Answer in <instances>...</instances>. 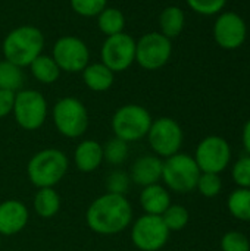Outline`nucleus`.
<instances>
[{
  "label": "nucleus",
  "instance_id": "nucleus-1",
  "mask_svg": "<svg viewBox=\"0 0 250 251\" xmlns=\"http://www.w3.org/2000/svg\"><path fill=\"white\" fill-rule=\"evenodd\" d=\"M85 222L99 235H116L133 222V207L125 196L106 193L87 209Z\"/></svg>",
  "mask_w": 250,
  "mask_h": 251
},
{
  "label": "nucleus",
  "instance_id": "nucleus-2",
  "mask_svg": "<svg viewBox=\"0 0 250 251\" xmlns=\"http://www.w3.org/2000/svg\"><path fill=\"white\" fill-rule=\"evenodd\" d=\"M44 35L34 25H21L6 34L1 43L3 57L19 68L29 63L43 53Z\"/></svg>",
  "mask_w": 250,
  "mask_h": 251
},
{
  "label": "nucleus",
  "instance_id": "nucleus-3",
  "mask_svg": "<svg viewBox=\"0 0 250 251\" xmlns=\"http://www.w3.org/2000/svg\"><path fill=\"white\" fill-rule=\"evenodd\" d=\"M69 168L66 154L57 149H44L37 151L27 165V175L37 188H55Z\"/></svg>",
  "mask_w": 250,
  "mask_h": 251
},
{
  "label": "nucleus",
  "instance_id": "nucleus-4",
  "mask_svg": "<svg viewBox=\"0 0 250 251\" xmlns=\"http://www.w3.org/2000/svg\"><path fill=\"white\" fill-rule=\"evenodd\" d=\"M152 122V115L146 107L130 103L115 110L112 116V131L116 138L134 143L147 135Z\"/></svg>",
  "mask_w": 250,
  "mask_h": 251
},
{
  "label": "nucleus",
  "instance_id": "nucleus-5",
  "mask_svg": "<svg viewBox=\"0 0 250 251\" xmlns=\"http://www.w3.org/2000/svg\"><path fill=\"white\" fill-rule=\"evenodd\" d=\"M200 174L194 157L186 153H177L164 160L162 181L175 193L186 194L196 190Z\"/></svg>",
  "mask_w": 250,
  "mask_h": 251
},
{
  "label": "nucleus",
  "instance_id": "nucleus-6",
  "mask_svg": "<svg viewBox=\"0 0 250 251\" xmlns=\"http://www.w3.org/2000/svg\"><path fill=\"white\" fill-rule=\"evenodd\" d=\"M53 124L57 132L66 138H78L88 128V112L77 97L59 99L52 110Z\"/></svg>",
  "mask_w": 250,
  "mask_h": 251
},
{
  "label": "nucleus",
  "instance_id": "nucleus-7",
  "mask_svg": "<svg viewBox=\"0 0 250 251\" xmlns=\"http://www.w3.org/2000/svg\"><path fill=\"white\" fill-rule=\"evenodd\" d=\"M13 118L16 124L25 131H35L41 128L47 119L49 107L46 97L31 88H22L15 94Z\"/></svg>",
  "mask_w": 250,
  "mask_h": 251
},
{
  "label": "nucleus",
  "instance_id": "nucleus-8",
  "mask_svg": "<svg viewBox=\"0 0 250 251\" xmlns=\"http://www.w3.org/2000/svg\"><path fill=\"white\" fill-rule=\"evenodd\" d=\"M172 54V43L161 32H147L136 41V62L146 71L164 68Z\"/></svg>",
  "mask_w": 250,
  "mask_h": 251
},
{
  "label": "nucleus",
  "instance_id": "nucleus-9",
  "mask_svg": "<svg viewBox=\"0 0 250 251\" xmlns=\"http://www.w3.org/2000/svg\"><path fill=\"white\" fill-rule=\"evenodd\" d=\"M149 146L158 157H171L180 153L184 134L180 124L172 118H158L152 122L147 132Z\"/></svg>",
  "mask_w": 250,
  "mask_h": 251
},
{
  "label": "nucleus",
  "instance_id": "nucleus-10",
  "mask_svg": "<svg viewBox=\"0 0 250 251\" xmlns=\"http://www.w3.org/2000/svg\"><path fill=\"white\" fill-rule=\"evenodd\" d=\"M52 57L62 72L78 74L90 63L88 46L78 37L63 35L57 38L52 49Z\"/></svg>",
  "mask_w": 250,
  "mask_h": 251
},
{
  "label": "nucleus",
  "instance_id": "nucleus-11",
  "mask_svg": "<svg viewBox=\"0 0 250 251\" xmlns=\"http://www.w3.org/2000/svg\"><path fill=\"white\" fill-rule=\"evenodd\" d=\"M169 229L161 216L143 215L131 226V241L140 251H159L169 238Z\"/></svg>",
  "mask_w": 250,
  "mask_h": 251
},
{
  "label": "nucleus",
  "instance_id": "nucleus-12",
  "mask_svg": "<svg viewBox=\"0 0 250 251\" xmlns=\"http://www.w3.org/2000/svg\"><path fill=\"white\" fill-rule=\"evenodd\" d=\"M100 59L113 74L127 71L136 62V40L127 32L106 37L100 49Z\"/></svg>",
  "mask_w": 250,
  "mask_h": 251
},
{
  "label": "nucleus",
  "instance_id": "nucleus-13",
  "mask_svg": "<svg viewBox=\"0 0 250 251\" xmlns=\"http://www.w3.org/2000/svg\"><path fill=\"white\" fill-rule=\"evenodd\" d=\"M194 160L200 172L208 174H221L227 169L231 160V149L227 140L218 135H209L203 138L194 154Z\"/></svg>",
  "mask_w": 250,
  "mask_h": 251
},
{
  "label": "nucleus",
  "instance_id": "nucleus-14",
  "mask_svg": "<svg viewBox=\"0 0 250 251\" xmlns=\"http://www.w3.org/2000/svg\"><path fill=\"white\" fill-rule=\"evenodd\" d=\"M248 37L245 19L236 12L221 13L214 24V38L221 49L236 50L243 46Z\"/></svg>",
  "mask_w": 250,
  "mask_h": 251
},
{
  "label": "nucleus",
  "instance_id": "nucleus-15",
  "mask_svg": "<svg viewBox=\"0 0 250 251\" xmlns=\"http://www.w3.org/2000/svg\"><path fill=\"white\" fill-rule=\"evenodd\" d=\"M29 221L27 206L19 200H4L0 203V235L10 237L19 234Z\"/></svg>",
  "mask_w": 250,
  "mask_h": 251
},
{
  "label": "nucleus",
  "instance_id": "nucleus-16",
  "mask_svg": "<svg viewBox=\"0 0 250 251\" xmlns=\"http://www.w3.org/2000/svg\"><path fill=\"white\" fill-rule=\"evenodd\" d=\"M162 166L164 160L156 154H144L137 157L130 171L131 182L143 188L147 185L159 184L162 179Z\"/></svg>",
  "mask_w": 250,
  "mask_h": 251
},
{
  "label": "nucleus",
  "instance_id": "nucleus-17",
  "mask_svg": "<svg viewBox=\"0 0 250 251\" xmlns=\"http://www.w3.org/2000/svg\"><path fill=\"white\" fill-rule=\"evenodd\" d=\"M103 162V146L94 140L81 141L74 151V163L80 172H94Z\"/></svg>",
  "mask_w": 250,
  "mask_h": 251
},
{
  "label": "nucleus",
  "instance_id": "nucleus-18",
  "mask_svg": "<svg viewBox=\"0 0 250 251\" xmlns=\"http://www.w3.org/2000/svg\"><path fill=\"white\" fill-rule=\"evenodd\" d=\"M139 201L146 215L162 216V213L171 206V196L164 185L153 184L141 190Z\"/></svg>",
  "mask_w": 250,
  "mask_h": 251
},
{
  "label": "nucleus",
  "instance_id": "nucleus-19",
  "mask_svg": "<svg viewBox=\"0 0 250 251\" xmlns=\"http://www.w3.org/2000/svg\"><path fill=\"white\" fill-rule=\"evenodd\" d=\"M85 87L94 93L108 91L115 81V74L102 62L88 63L81 72Z\"/></svg>",
  "mask_w": 250,
  "mask_h": 251
},
{
  "label": "nucleus",
  "instance_id": "nucleus-20",
  "mask_svg": "<svg viewBox=\"0 0 250 251\" xmlns=\"http://www.w3.org/2000/svg\"><path fill=\"white\" fill-rule=\"evenodd\" d=\"M186 25V15L184 10L178 6H167L161 15H159V28L161 34H164L167 38L172 40L178 37Z\"/></svg>",
  "mask_w": 250,
  "mask_h": 251
},
{
  "label": "nucleus",
  "instance_id": "nucleus-21",
  "mask_svg": "<svg viewBox=\"0 0 250 251\" xmlns=\"http://www.w3.org/2000/svg\"><path fill=\"white\" fill-rule=\"evenodd\" d=\"M29 71L31 75L41 84H55L59 76H60V69L57 66V63L55 62V59L52 57V54H44L41 53L40 56H37L31 63H29Z\"/></svg>",
  "mask_w": 250,
  "mask_h": 251
},
{
  "label": "nucleus",
  "instance_id": "nucleus-22",
  "mask_svg": "<svg viewBox=\"0 0 250 251\" xmlns=\"http://www.w3.org/2000/svg\"><path fill=\"white\" fill-rule=\"evenodd\" d=\"M32 206L40 218L50 219L60 210V197L55 188H38L34 196Z\"/></svg>",
  "mask_w": 250,
  "mask_h": 251
},
{
  "label": "nucleus",
  "instance_id": "nucleus-23",
  "mask_svg": "<svg viewBox=\"0 0 250 251\" xmlns=\"http://www.w3.org/2000/svg\"><path fill=\"white\" fill-rule=\"evenodd\" d=\"M97 28L105 37H111L119 32H124L125 16L122 10L113 6H106L97 16Z\"/></svg>",
  "mask_w": 250,
  "mask_h": 251
},
{
  "label": "nucleus",
  "instance_id": "nucleus-24",
  "mask_svg": "<svg viewBox=\"0 0 250 251\" xmlns=\"http://www.w3.org/2000/svg\"><path fill=\"white\" fill-rule=\"evenodd\" d=\"M24 85L22 68L3 59L0 60V90L18 93Z\"/></svg>",
  "mask_w": 250,
  "mask_h": 251
},
{
  "label": "nucleus",
  "instance_id": "nucleus-25",
  "mask_svg": "<svg viewBox=\"0 0 250 251\" xmlns=\"http://www.w3.org/2000/svg\"><path fill=\"white\" fill-rule=\"evenodd\" d=\"M227 206L231 216L243 222H250V188L234 190L228 196Z\"/></svg>",
  "mask_w": 250,
  "mask_h": 251
},
{
  "label": "nucleus",
  "instance_id": "nucleus-26",
  "mask_svg": "<svg viewBox=\"0 0 250 251\" xmlns=\"http://www.w3.org/2000/svg\"><path fill=\"white\" fill-rule=\"evenodd\" d=\"M128 153H130L128 143L116 137H113L103 146V160L112 166L122 165L128 157Z\"/></svg>",
  "mask_w": 250,
  "mask_h": 251
},
{
  "label": "nucleus",
  "instance_id": "nucleus-27",
  "mask_svg": "<svg viewBox=\"0 0 250 251\" xmlns=\"http://www.w3.org/2000/svg\"><path fill=\"white\" fill-rule=\"evenodd\" d=\"M162 221L167 225V228L169 229V232H177L181 231L187 226L190 215L189 210L184 206L180 204H172L162 213Z\"/></svg>",
  "mask_w": 250,
  "mask_h": 251
},
{
  "label": "nucleus",
  "instance_id": "nucleus-28",
  "mask_svg": "<svg viewBox=\"0 0 250 251\" xmlns=\"http://www.w3.org/2000/svg\"><path fill=\"white\" fill-rule=\"evenodd\" d=\"M131 185V178L127 172L121 171V169H115L112 172L108 174L106 179H105V187L106 191L111 194H119V196H125L127 191L130 190Z\"/></svg>",
  "mask_w": 250,
  "mask_h": 251
},
{
  "label": "nucleus",
  "instance_id": "nucleus-29",
  "mask_svg": "<svg viewBox=\"0 0 250 251\" xmlns=\"http://www.w3.org/2000/svg\"><path fill=\"white\" fill-rule=\"evenodd\" d=\"M196 188L199 190V193L203 197L212 199L217 197L222 188V181L220 178L218 174H208V172H202L197 181Z\"/></svg>",
  "mask_w": 250,
  "mask_h": 251
},
{
  "label": "nucleus",
  "instance_id": "nucleus-30",
  "mask_svg": "<svg viewBox=\"0 0 250 251\" xmlns=\"http://www.w3.org/2000/svg\"><path fill=\"white\" fill-rule=\"evenodd\" d=\"M69 4L77 15L96 18L108 6V0H69Z\"/></svg>",
  "mask_w": 250,
  "mask_h": 251
},
{
  "label": "nucleus",
  "instance_id": "nucleus-31",
  "mask_svg": "<svg viewBox=\"0 0 250 251\" xmlns=\"http://www.w3.org/2000/svg\"><path fill=\"white\" fill-rule=\"evenodd\" d=\"M186 3L193 12L203 16H212L224 9L227 0H186Z\"/></svg>",
  "mask_w": 250,
  "mask_h": 251
},
{
  "label": "nucleus",
  "instance_id": "nucleus-32",
  "mask_svg": "<svg viewBox=\"0 0 250 251\" xmlns=\"http://www.w3.org/2000/svg\"><path fill=\"white\" fill-rule=\"evenodd\" d=\"M221 250L222 251H250L249 238L239 232L230 231L221 240Z\"/></svg>",
  "mask_w": 250,
  "mask_h": 251
},
{
  "label": "nucleus",
  "instance_id": "nucleus-33",
  "mask_svg": "<svg viewBox=\"0 0 250 251\" xmlns=\"http://www.w3.org/2000/svg\"><path fill=\"white\" fill-rule=\"evenodd\" d=\"M233 179L239 188H250V154L242 156L234 163Z\"/></svg>",
  "mask_w": 250,
  "mask_h": 251
},
{
  "label": "nucleus",
  "instance_id": "nucleus-34",
  "mask_svg": "<svg viewBox=\"0 0 250 251\" xmlns=\"http://www.w3.org/2000/svg\"><path fill=\"white\" fill-rule=\"evenodd\" d=\"M15 94L16 93H13V91L0 90V119L9 116L12 113L13 103H15Z\"/></svg>",
  "mask_w": 250,
  "mask_h": 251
},
{
  "label": "nucleus",
  "instance_id": "nucleus-35",
  "mask_svg": "<svg viewBox=\"0 0 250 251\" xmlns=\"http://www.w3.org/2000/svg\"><path fill=\"white\" fill-rule=\"evenodd\" d=\"M242 140H243V146L248 151V154H250V119L243 126V134H242Z\"/></svg>",
  "mask_w": 250,
  "mask_h": 251
},
{
  "label": "nucleus",
  "instance_id": "nucleus-36",
  "mask_svg": "<svg viewBox=\"0 0 250 251\" xmlns=\"http://www.w3.org/2000/svg\"><path fill=\"white\" fill-rule=\"evenodd\" d=\"M0 247H1V235H0Z\"/></svg>",
  "mask_w": 250,
  "mask_h": 251
}]
</instances>
